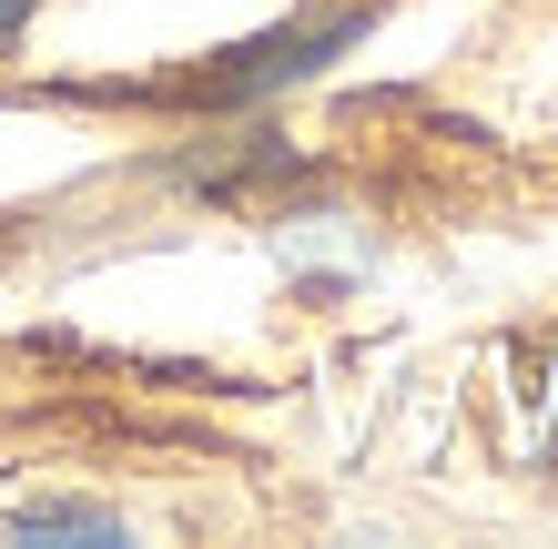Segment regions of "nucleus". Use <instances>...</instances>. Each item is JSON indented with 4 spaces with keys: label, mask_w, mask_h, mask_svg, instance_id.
<instances>
[{
    "label": "nucleus",
    "mask_w": 558,
    "mask_h": 549,
    "mask_svg": "<svg viewBox=\"0 0 558 549\" xmlns=\"http://www.w3.org/2000/svg\"><path fill=\"white\" fill-rule=\"evenodd\" d=\"M21 11H31V0H0V41H11V31H21Z\"/></svg>",
    "instance_id": "2"
},
{
    "label": "nucleus",
    "mask_w": 558,
    "mask_h": 549,
    "mask_svg": "<svg viewBox=\"0 0 558 549\" xmlns=\"http://www.w3.org/2000/svg\"><path fill=\"white\" fill-rule=\"evenodd\" d=\"M11 529H21V539H122L112 509H21Z\"/></svg>",
    "instance_id": "1"
}]
</instances>
